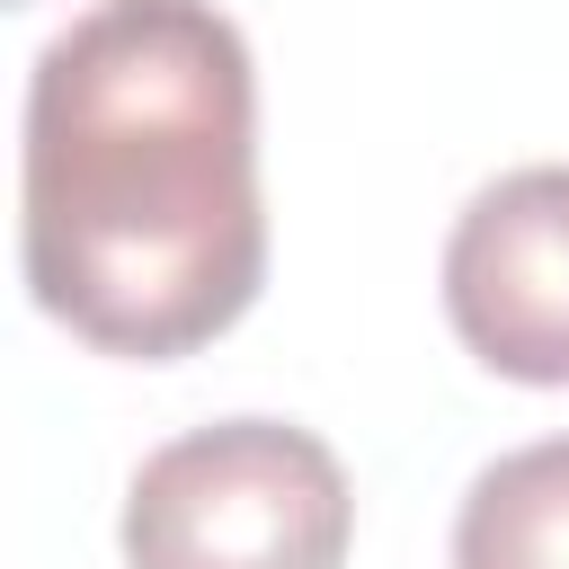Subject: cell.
Listing matches in <instances>:
<instances>
[{"instance_id":"cell-4","label":"cell","mask_w":569,"mask_h":569,"mask_svg":"<svg viewBox=\"0 0 569 569\" xmlns=\"http://www.w3.org/2000/svg\"><path fill=\"white\" fill-rule=\"evenodd\" d=\"M453 569H569V436L516 445L462 489Z\"/></svg>"},{"instance_id":"cell-3","label":"cell","mask_w":569,"mask_h":569,"mask_svg":"<svg viewBox=\"0 0 569 569\" xmlns=\"http://www.w3.org/2000/svg\"><path fill=\"white\" fill-rule=\"evenodd\" d=\"M453 338L525 391H569V160L489 178L445 240Z\"/></svg>"},{"instance_id":"cell-1","label":"cell","mask_w":569,"mask_h":569,"mask_svg":"<svg viewBox=\"0 0 569 569\" xmlns=\"http://www.w3.org/2000/svg\"><path fill=\"white\" fill-rule=\"evenodd\" d=\"M18 267L98 356L213 347L267 284L258 62L213 0H98L27 71Z\"/></svg>"},{"instance_id":"cell-2","label":"cell","mask_w":569,"mask_h":569,"mask_svg":"<svg viewBox=\"0 0 569 569\" xmlns=\"http://www.w3.org/2000/svg\"><path fill=\"white\" fill-rule=\"evenodd\" d=\"M124 569H347L356 489L311 427L213 418L124 489Z\"/></svg>"}]
</instances>
